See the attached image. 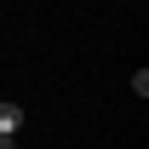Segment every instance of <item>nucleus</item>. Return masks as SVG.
Returning a JSON list of instances; mask_svg holds the SVG:
<instances>
[{"mask_svg": "<svg viewBox=\"0 0 149 149\" xmlns=\"http://www.w3.org/2000/svg\"><path fill=\"white\" fill-rule=\"evenodd\" d=\"M23 120H29V115H23V103H0V138H17Z\"/></svg>", "mask_w": 149, "mask_h": 149, "instance_id": "nucleus-1", "label": "nucleus"}]
</instances>
